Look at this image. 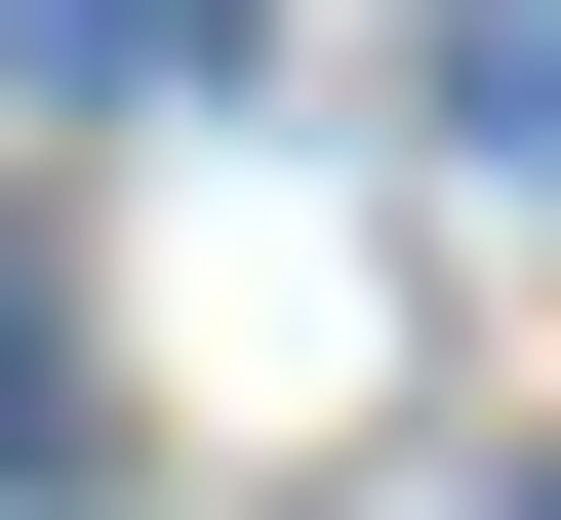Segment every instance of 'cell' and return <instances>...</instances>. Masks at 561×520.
Listing matches in <instances>:
<instances>
[{
  "label": "cell",
  "mask_w": 561,
  "mask_h": 520,
  "mask_svg": "<svg viewBox=\"0 0 561 520\" xmlns=\"http://www.w3.org/2000/svg\"><path fill=\"white\" fill-rule=\"evenodd\" d=\"M0 81H81V120L121 81H241V0H0Z\"/></svg>",
  "instance_id": "6da1fadb"
}]
</instances>
